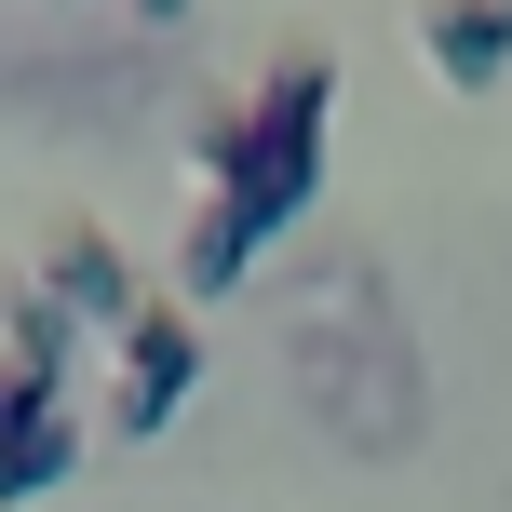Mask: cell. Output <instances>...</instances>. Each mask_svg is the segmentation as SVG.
I'll use <instances>...</instances> for the list:
<instances>
[{"label":"cell","mask_w":512,"mask_h":512,"mask_svg":"<svg viewBox=\"0 0 512 512\" xmlns=\"http://www.w3.org/2000/svg\"><path fill=\"white\" fill-rule=\"evenodd\" d=\"M41 283H54V297L81 310V324H108V337H122L135 310H149V297H135V270H122V243H108V230H81V216H68L54 243H41Z\"/></svg>","instance_id":"277c9868"},{"label":"cell","mask_w":512,"mask_h":512,"mask_svg":"<svg viewBox=\"0 0 512 512\" xmlns=\"http://www.w3.org/2000/svg\"><path fill=\"white\" fill-rule=\"evenodd\" d=\"M0 364H27V378H68V364H81V310L54 297V283H14V297H0Z\"/></svg>","instance_id":"8992f818"},{"label":"cell","mask_w":512,"mask_h":512,"mask_svg":"<svg viewBox=\"0 0 512 512\" xmlns=\"http://www.w3.org/2000/svg\"><path fill=\"white\" fill-rule=\"evenodd\" d=\"M203 391V310L189 297H149L122 324V378H108V432H162V418Z\"/></svg>","instance_id":"7a4b0ae2"},{"label":"cell","mask_w":512,"mask_h":512,"mask_svg":"<svg viewBox=\"0 0 512 512\" xmlns=\"http://www.w3.org/2000/svg\"><path fill=\"white\" fill-rule=\"evenodd\" d=\"M135 14H162V27H176V14H189V0H135Z\"/></svg>","instance_id":"52a82bcc"},{"label":"cell","mask_w":512,"mask_h":512,"mask_svg":"<svg viewBox=\"0 0 512 512\" xmlns=\"http://www.w3.org/2000/svg\"><path fill=\"white\" fill-rule=\"evenodd\" d=\"M324 108H337V68L324 54H283L243 108H216V122L189 135V162H203V216H189V243H176V297L189 310L230 297L270 230H297L310 176H324Z\"/></svg>","instance_id":"6da1fadb"},{"label":"cell","mask_w":512,"mask_h":512,"mask_svg":"<svg viewBox=\"0 0 512 512\" xmlns=\"http://www.w3.org/2000/svg\"><path fill=\"white\" fill-rule=\"evenodd\" d=\"M432 68L459 81V95L512 81V0H432Z\"/></svg>","instance_id":"5b68a950"},{"label":"cell","mask_w":512,"mask_h":512,"mask_svg":"<svg viewBox=\"0 0 512 512\" xmlns=\"http://www.w3.org/2000/svg\"><path fill=\"white\" fill-rule=\"evenodd\" d=\"M68 472H81V391L0 364V499H41V486H68Z\"/></svg>","instance_id":"3957f363"}]
</instances>
